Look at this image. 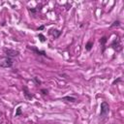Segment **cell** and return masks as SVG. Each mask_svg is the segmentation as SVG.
<instances>
[{
    "label": "cell",
    "mask_w": 124,
    "mask_h": 124,
    "mask_svg": "<svg viewBox=\"0 0 124 124\" xmlns=\"http://www.w3.org/2000/svg\"><path fill=\"white\" fill-rule=\"evenodd\" d=\"M14 64V61L10 57H0V67L11 68Z\"/></svg>",
    "instance_id": "cell-1"
},
{
    "label": "cell",
    "mask_w": 124,
    "mask_h": 124,
    "mask_svg": "<svg viewBox=\"0 0 124 124\" xmlns=\"http://www.w3.org/2000/svg\"><path fill=\"white\" fill-rule=\"evenodd\" d=\"M108 113H110V105L107 102H103L101 104V112H100V116L105 117Z\"/></svg>",
    "instance_id": "cell-2"
},
{
    "label": "cell",
    "mask_w": 124,
    "mask_h": 124,
    "mask_svg": "<svg viewBox=\"0 0 124 124\" xmlns=\"http://www.w3.org/2000/svg\"><path fill=\"white\" fill-rule=\"evenodd\" d=\"M5 52L7 54V57H10V58H13V57H16L19 55V52L18 51H15V50H5Z\"/></svg>",
    "instance_id": "cell-3"
},
{
    "label": "cell",
    "mask_w": 124,
    "mask_h": 124,
    "mask_svg": "<svg viewBox=\"0 0 124 124\" xmlns=\"http://www.w3.org/2000/svg\"><path fill=\"white\" fill-rule=\"evenodd\" d=\"M112 46H113L114 50H116L117 52H119V51L121 50V45H120V43H119V39H118V38H116V39L113 42Z\"/></svg>",
    "instance_id": "cell-4"
},
{
    "label": "cell",
    "mask_w": 124,
    "mask_h": 124,
    "mask_svg": "<svg viewBox=\"0 0 124 124\" xmlns=\"http://www.w3.org/2000/svg\"><path fill=\"white\" fill-rule=\"evenodd\" d=\"M51 34H52V36L54 37V39H56V38H58L61 35V31H59L57 29H52L51 31Z\"/></svg>",
    "instance_id": "cell-5"
},
{
    "label": "cell",
    "mask_w": 124,
    "mask_h": 124,
    "mask_svg": "<svg viewBox=\"0 0 124 124\" xmlns=\"http://www.w3.org/2000/svg\"><path fill=\"white\" fill-rule=\"evenodd\" d=\"M29 49L30 50H32V51H34L36 53H38L39 55H44V56H46V52H42V51H39L38 49H36V48H34V46H29Z\"/></svg>",
    "instance_id": "cell-6"
},
{
    "label": "cell",
    "mask_w": 124,
    "mask_h": 124,
    "mask_svg": "<svg viewBox=\"0 0 124 124\" xmlns=\"http://www.w3.org/2000/svg\"><path fill=\"white\" fill-rule=\"evenodd\" d=\"M23 91H24L23 93H24V96H25V98H26V99H28V100H31V99L33 98V96L31 95L30 93L27 91V88H26V87H24V88H23Z\"/></svg>",
    "instance_id": "cell-7"
},
{
    "label": "cell",
    "mask_w": 124,
    "mask_h": 124,
    "mask_svg": "<svg viewBox=\"0 0 124 124\" xmlns=\"http://www.w3.org/2000/svg\"><path fill=\"white\" fill-rule=\"evenodd\" d=\"M92 46H93V42H92V41H89V42L86 44V46H85V50L89 52V51H91Z\"/></svg>",
    "instance_id": "cell-8"
},
{
    "label": "cell",
    "mask_w": 124,
    "mask_h": 124,
    "mask_svg": "<svg viewBox=\"0 0 124 124\" xmlns=\"http://www.w3.org/2000/svg\"><path fill=\"white\" fill-rule=\"evenodd\" d=\"M63 99H64V100H68L69 102H72V103H74V102L77 101L76 98H74V97H70V96H66V97H64Z\"/></svg>",
    "instance_id": "cell-9"
},
{
    "label": "cell",
    "mask_w": 124,
    "mask_h": 124,
    "mask_svg": "<svg viewBox=\"0 0 124 124\" xmlns=\"http://www.w3.org/2000/svg\"><path fill=\"white\" fill-rule=\"evenodd\" d=\"M107 41H108L107 37H102V38L100 39V44H101L103 46H105V44L107 43Z\"/></svg>",
    "instance_id": "cell-10"
},
{
    "label": "cell",
    "mask_w": 124,
    "mask_h": 124,
    "mask_svg": "<svg viewBox=\"0 0 124 124\" xmlns=\"http://www.w3.org/2000/svg\"><path fill=\"white\" fill-rule=\"evenodd\" d=\"M38 37L40 38V41H41L42 43H44V42H46V37H45V36H44L43 34H41V33H40V34L38 35Z\"/></svg>",
    "instance_id": "cell-11"
},
{
    "label": "cell",
    "mask_w": 124,
    "mask_h": 124,
    "mask_svg": "<svg viewBox=\"0 0 124 124\" xmlns=\"http://www.w3.org/2000/svg\"><path fill=\"white\" fill-rule=\"evenodd\" d=\"M22 113H21V108H17V112H16V116H19V115H21Z\"/></svg>",
    "instance_id": "cell-12"
},
{
    "label": "cell",
    "mask_w": 124,
    "mask_h": 124,
    "mask_svg": "<svg viewBox=\"0 0 124 124\" xmlns=\"http://www.w3.org/2000/svg\"><path fill=\"white\" fill-rule=\"evenodd\" d=\"M120 25V21H115L113 24H112V27H114V26H119Z\"/></svg>",
    "instance_id": "cell-13"
},
{
    "label": "cell",
    "mask_w": 124,
    "mask_h": 124,
    "mask_svg": "<svg viewBox=\"0 0 124 124\" xmlns=\"http://www.w3.org/2000/svg\"><path fill=\"white\" fill-rule=\"evenodd\" d=\"M33 81L35 82V83H36V84H38V85H39V84H41V82L38 80V78H37V77H34V78H33Z\"/></svg>",
    "instance_id": "cell-14"
},
{
    "label": "cell",
    "mask_w": 124,
    "mask_h": 124,
    "mask_svg": "<svg viewBox=\"0 0 124 124\" xmlns=\"http://www.w3.org/2000/svg\"><path fill=\"white\" fill-rule=\"evenodd\" d=\"M29 12H31V13L35 14V13H37V9H34V8H32V9H29Z\"/></svg>",
    "instance_id": "cell-15"
},
{
    "label": "cell",
    "mask_w": 124,
    "mask_h": 124,
    "mask_svg": "<svg viewBox=\"0 0 124 124\" xmlns=\"http://www.w3.org/2000/svg\"><path fill=\"white\" fill-rule=\"evenodd\" d=\"M42 92H43V94H48V90L46 89H42Z\"/></svg>",
    "instance_id": "cell-16"
},
{
    "label": "cell",
    "mask_w": 124,
    "mask_h": 124,
    "mask_svg": "<svg viewBox=\"0 0 124 124\" xmlns=\"http://www.w3.org/2000/svg\"><path fill=\"white\" fill-rule=\"evenodd\" d=\"M120 81H121V79H118V80H115V81H114V82L113 83V84H115V83H118V82H120Z\"/></svg>",
    "instance_id": "cell-17"
},
{
    "label": "cell",
    "mask_w": 124,
    "mask_h": 124,
    "mask_svg": "<svg viewBox=\"0 0 124 124\" xmlns=\"http://www.w3.org/2000/svg\"><path fill=\"white\" fill-rule=\"evenodd\" d=\"M44 28H45V26H44V25H42V26H40V27L38 28V30H43Z\"/></svg>",
    "instance_id": "cell-18"
},
{
    "label": "cell",
    "mask_w": 124,
    "mask_h": 124,
    "mask_svg": "<svg viewBox=\"0 0 124 124\" xmlns=\"http://www.w3.org/2000/svg\"><path fill=\"white\" fill-rule=\"evenodd\" d=\"M112 124H116V123H112Z\"/></svg>",
    "instance_id": "cell-19"
},
{
    "label": "cell",
    "mask_w": 124,
    "mask_h": 124,
    "mask_svg": "<svg viewBox=\"0 0 124 124\" xmlns=\"http://www.w3.org/2000/svg\"><path fill=\"white\" fill-rule=\"evenodd\" d=\"M0 116H1V114H0Z\"/></svg>",
    "instance_id": "cell-20"
}]
</instances>
